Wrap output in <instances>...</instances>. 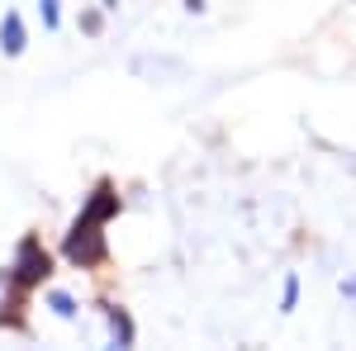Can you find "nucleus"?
I'll use <instances>...</instances> for the list:
<instances>
[{"instance_id":"obj_1","label":"nucleus","mask_w":356,"mask_h":351,"mask_svg":"<svg viewBox=\"0 0 356 351\" xmlns=\"http://www.w3.org/2000/svg\"><path fill=\"white\" fill-rule=\"evenodd\" d=\"M105 223L100 218L81 214L72 223V233H67V261H76V266H100L105 261V233H100Z\"/></svg>"},{"instance_id":"obj_2","label":"nucleus","mask_w":356,"mask_h":351,"mask_svg":"<svg viewBox=\"0 0 356 351\" xmlns=\"http://www.w3.org/2000/svg\"><path fill=\"white\" fill-rule=\"evenodd\" d=\"M48 275V252L38 247V238H24L19 243V261H15V280L19 285H38Z\"/></svg>"},{"instance_id":"obj_3","label":"nucleus","mask_w":356,"mask_h":351,"mask_svg":"<svg viewBox=\"0 0 356 351\" xmlns=\"http://www.w3.org/2000/svg\"><path fill=\"white\" fill-rule=\"evenodd\" d=\"M0 48L10 57L24 53V24H19V15H5V24H0Z\"/></svg>"},{"instance_id":"obj_4","label":"nucleus","mask_w":356,"mask_h":351,"mask_svg":"<svg viewBox=\"0 0 356 351\" xmlns=\"http://www.w3.org/2000/svg\"><path fill=\"white\" fill-rule=\"evenodd\" d=\"M110 327H114V342L119 347H134V323H129L124 309H110Z\"/></svg>"},{"instance_id":"obj_5","label":"nucleus","mask_w":356,"mask_h":351,"mask_svg":"<svg viewBox=\"0 0 356 351\" xmlns=\"http://www.w3.org/2000/svg\"><path fill=\"white\" fill-rule=\"evenodd\" d=\"M295 299H300V280L290 275V280H285V299H280V309L290 313V309H295Z\"/></svg>"},{"instance_id":"obj_6","label":"nucleus","mask_w":356,"mask_h":351,"mask_svg":"<svg viewBox=\"0 0 356 351\" xmlns=\"http://www.w3.org/2000/svg\"><path fill=\"white\" fill-rule=\"evenodd\" d=\"M53 309L62 313V318H72V313H76V309H72V299H67V295H53Z\"/></svg>"},{"instance_id":"obj_7","label":"nucleus","mask_w":356,"mask_h":351,"mask_svg":"<svg viewBox=\"0 0 356 351\" xmlns=\"http://www.w3.org/2000/svg\"><path fill=\"white\" fill-rule=\"evenodd\" d=\"M43 24L57 28V0H43Z\"/></svg>"},{"instance_id":"obj_8","label":"nucleus","mask_w":356,"mask_h":351,"mask_svg":"<svg viewBox=\"0 0 356 351\" xmlns=\"http://www.w3.org/2000/svg\"><path fill=\"white\" fill-rule=\"evenodd\" d=\"M186 10H191V15H200V10H204V0H186Z\"/></svg>"},{"instance_id":"obj_9","label":"nucleus","mask_w":356,"mask_h":351,"mask_svg":"<svg viewBox=\"0 0 356 351\" xmlns=\"http://www.w3.org/2000/svg\"><path fill=\"white\" fill-rule=\"evenodd\" d=\"M105 10H114V0H105Z\"/></svg>"}]
</instances>
